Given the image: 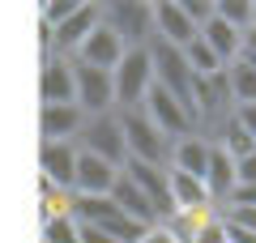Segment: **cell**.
<instances>
[{"instance_id":"cell-23","label":"cell","mask_w":256,"mask_h":243,"mask_svg":"<svg viewBox=\"0 0 256 243\" xmlns=\"http://www.w3.org/2000/svg\"><path fill=\"white\" fill-rule=\"evenodd\" d=\"M235 188H256V154L235 158Z\"/></svg>"},{"instance_id":"cell-8","label":"cell","mask_w":256,"mask_h":243,"mask_svg":"<svg viewBox=\"0 0 256 243\" xmlns=\"http://www.w3.org/2000/svg\"><path fill=\"white\" fill-rule=\"evenodd\" d=\"M124 166L94 158V154H77V175H73V192L77 196H111V188L120 184Z\"/></svg>"},{"instance_id":"cell-25","label":"cell","mask_w":256,"mask_h":243,"mask_svg":"<svg viewBox=\"0 0 256 243\" xmlns=\"http://www.w3.org/2000/svg\"><path fill=\"white\" fill-rule=\"evenodd\" d=\"M230 120H235V124L256 141V102H248V107H235V111H230Z\"/></svg>"},{"instance_id":"cell-15","label":"cell","mask_w":256,"mask_h":243,"mask_svg":"<svg viewBox=\"0 0 256 243\" xmlns=\"http://www.w3.org/2000/svg\"><path fill=\"white\" fill-rule=\"evenodd\" d=\"M111 200H116V209L128 218V222H137L141 230H154V226L162 222V218H158V209H154V205H150V200L137 192V184L124 180V171H120V184L111 188Z\"/></svg>"},{"instance_id":"cell-20","label":"cell","mask_w":256,"mask_h":243,"mask_svg":"<svg viewBox=\"0 0 256 243\" xmlns=\"http://www.w3.org/2000/svg\"><path fill=\"white\" fill-rule=\"evenodd\" d=\"M214 13H218L230 30H239V34H244V30H252L256 0H218V4H214Z\"/></svg>"},{"instance_id":"cell-1","label":"cell","mask_w":256,"mask_h":243,"mask_svg":"<svg viewBox=\"0 0 256 243\" xmlns=\"http://www.w3.org/2000/svg\"><path fill=\"white\" fill-rule=\"evenodd\" d=\"M111 86H116V107H120V111H141L146 94L154 90V64H150V47H128L124 60L111 68Z\"/></svg>"},{"instance_id":"cell-18","label":"cell","mask_w":256,"mask_h":243,"mask_svg":"<svg viewBox=\"0 0 256 243\" xmlns=\"http://www.w3.org/2000/svg\"><path fill=\"white\" fill-rule=\"evenodd\" d=\"M43 102H73V64L68 60H47L43 68Z\"/></svg>"},{"instance_id":"cell-9","label":"cell","mask_w":256,"mask_h":243,"mask_svg":"<svg viewBox=\"0 0 256 243\" xmlns=\"http://www.w3.org/2000/svg\"><path fill=\"white\" fill-rule=\"evenodd\" d=\"M124 180L137 184V192L150 200V205L158 209V218L175 214L171 209V188H166V166H150V162H124Z\"/></svg>"},{"instance_id":"cell-19","label":"cell","mask_w":256,"mask_h":243,"mask_svg":"<svg viewBox=\"0 0 256 243\" xmlns=\"http://www.w3.org/2000/svg\"><path fill=\"white\" fill-rule=\"evenodd\" d=\"M226 90H230V102H235V107L256 102V68L244 64V60L226 64Z\"/></svg>"},{"instance_id":"cell-7","label":"cell","mask_w":256,"mask_h":243,"mask_svg":"<svg viewBox=\"0 0 256 243\" xmlns=\"http://www.w3.org/2000/svg\"><path fill=\"white\" fill-rule=\"evenodd\" d=\"M150 18H154V43H166V47H175V52H184L188 43H196V26L184 18V9L175 0H158L154 9H150Z\"/></svg>"},{"instance_id":"cell-22","label":"cell","mask_w":256,"mask_h":243,"mask_svg":"<svg viewBox=\"0 0 256 243\" xmlns=\"http://www.w3.org/2000/svg\"><path fill=\"white\" fill-rule=\"evenodd\" d=\"M184 243H226V234H222V218H196V226L192 230H184Z\"/></svg>"},{"instance_id":"cell-2","label":"cell","mask_w":256,"mask_h":243,"mask_svg":"<svg viewBox=\"0 0 256 243\" xmlns=\"http://www.w3.org/2000/svg\"><path fill=\"white\" fill-rule=\"evenodd\" d=\"M120 132H124V150L132 162L162 166L166 154H171V141L146 120V111H120Z\"/></svg>"},{"instance_id":"cell-5","label":"cell","mask_w":256,"mask_h":243,"mask_svg":"<svg viewBox=\"0 0 256 243\" xmlns=\"http://www.w3.org/2000/svg\"><path fill=\"white\" fill-rule=\"evenodd\" d=\"M73 102L82 107V116H111V107H116L111 72L90 68V64H73Z\"/></svg>"},{"instance_id":"cell-14","label":"cell","mask_w":256,"mask_h":243,"mask_svg":"<svg viewBox=\"0 0 256 243\" xmlns=\"http://www.w3.org/2000/svg\"><path fill=\"white\" fill-rule=\"evenodd\" d=\"M166 188H171V209L175 218H201L210 209V192H205L201 180H192V175H180V171H166Z\"/></svg>"},{"instance_id":"cell-21","label":"cell","mask_w":256,"mask_h":243,"mask_svg":"<svg viewBox=\"0 0 256 243\" xmlns=\"http://www.w3.org/2000/svg\"><path fill=\"white\" fill-rule=\"evenodd\" d=\"M77 234H82V222L73 218V209H68V214H52L47 226H43L47 243H77Z\"/></svg>"},{"instance_id":"cell-26","label":"cell","mask_w":256,"mask_h":243,"mask_svg":"<svg viewBox=\"0 0 256 243\" xmlns=\"http://www.w3.org/2000/svg\"><path fill=\"white\" fill-rule=\"evenodd\" d=\"M141 243H184V234L166 230V226H154V230H146V234H141Z\"/></svg>"},{"instance_id":"cell-10","label":"cell","mask_w":256,"mask_h":243,"mask_svg":"<svg viewBox=\"0 0 256 243\" xmlns=\"http://www.w3.org/2000/svg\"><path fill=\"white\" fill-rule=\"evenodd\" d=\"M77 141H43L38 150V162H43V175L52 188H73V175H77Z\"/></svg>"},{"instance_id":"cell-24","label":"cell","mask_w":256,"mask_h":243,"mask_svg":"<svg viewBox=\"0 0 256 243\" xmlns=\"http://www.w3.org/2000/svg\"><path fill=\"white\" fill-rule=\"evenodd\" d=\"M77 4H82V0H60V4H47V9H43V22H47V30H56L64 18H68V13L77 9Z\"/></svg>"},{"instance_id":"cell-3","label":"cell","mask_w":256,"mask_h":243,"mask_svg":"<svg viewBox=\"0 0 256 243\" xmlns=\"http://www.w3.org/2000/svg\"><path fill=\"white\" fill-rule=\"evenodd\" d=\"M141 111H146V120H150V124H154L162 136H166V141H184V136H196V116H192V111L184 107L175 94H166L162 86H154V90L146 94Z\"/></svg>"},{"instance_id":"cell-12","label":"cell","mask_w":256,"mask_h":243,"mask_svg":"<svg viewBox=\"0 0 256 243\" xmlns=\"http://www.w3.org/2000/svg\"><path fill=\"white\" fill-rule=\"evenodd\" d=\"M98 22H102V9H98V4H77V9L68 13L56 30H47V34H52V43L60 47V52H77V47L90 38V30L98 26Z\"/></svg>"},{"instance_id":"cell-13","label":"cell","mask_w":256,"mask_h":243,"mask_svg":"<svg viewBox=\"0 0 256 243\" xmlns=\"http://www.w3.org/2000/svg\"><path fill=\"white\" fill-rule=\"evenodd\" d=\"M210 150H214V141H205L201 132H196V136H184V141H171V154H166V171H180V175H192V180H205Z\"/></svg>"},{"instance_id":"cell-11","label":"cell","mask_w":256,"mask_h":243,"mask_svg":"<svg viewBox=\"0 0 256 243\" xmlns=\"http://www.w3.org/2000/svg\"><path fill=\"white\" fill-rule=\"evenodd\" d=\"M86 116L77 102H43L38 111V128H43V141H77Z\"/></svg>"},{"instance_id":"cell-6","label":"cell","mask_w":256,"mask_h":243,"mask_svg":"<svg viewBox=\"0 0 256 243\" xmlns=\"http://www.w3.org/2000/svg\"><path fill=\"white\" fill-rule=\"evenodd\" d=\"M124 52H128V43H124V34H120L116 26H107V22H98V26L90 30V38H86L82 47H77V64H90V68H102V72H111L120 60H124Z\"/></svg>"},{"instance_id":"cell-16","label":"cell","mask_w":256,"mask_h":243,"mask_svg":"<svg viewBox=\"0 0 256 243\" xmlns=\"http://www.w3.org/2000/svg\"><path fill=\"white\" fill-rule=\"evenodd\" d=\"M205 192H210V200H230V192H235V158H230L222 145H214L210 150V166H205Z\"/></svg>"},{"instance_id":"cell-27","label":"cell","mask_w":256,"mask_h":243,"mask_svg":"<svg viewBox=\"0 0 256 243\" xmlns=\"http://www.w3.org/2000/svg\"><path fill=\"white\" fill-rule=\"evenodd\" d=\"M77 243H116V239H111V234H102V230H94V226H82Z\"/></svg>"},{"instance_id":"cell-4","label":"cell","mask_w":256,"mask_h":243,"mask_svg":"<svg viewBox=\"0 0 256 243\" xmlns=\"http://www.w3.org/2000/svg\"><path fill=\"white\" fill-rule=\"evenodd\" d=\"M77 150L111 162V166H124L128 150H124V132H120V116H86L82 132H77Z\"/></svg>"},{"instance_id":"cell-17","label":"cell","mask_w":256,"mask_h":243,"mask_svg":"<svg viewBox=\"0 0 256 243\" xmlns=\"http://www.w3.org/2000/svg\"><path fill=\"white\" fill-rule=\"evenodd\" d=\"M196 38H201V43L210 47V52L218 56L222 64H235V60H239V30H230L226 22L218 18V13H214V18L205 22L201 30H196Z\"/></svg>"},{"instance_id":"cell-28","label":"cell","mask_w":256,"mask_h":243,"mask_svg":"<svg viewBox=\"0 0 256 243\" xmlns=\"http://www.w3.org/2000/svg\"><path fill=\"white\" fill-rule=\"evenodd\" d=\"M252 26H256V13H252Z\"/></svg>"}]
</instances>
